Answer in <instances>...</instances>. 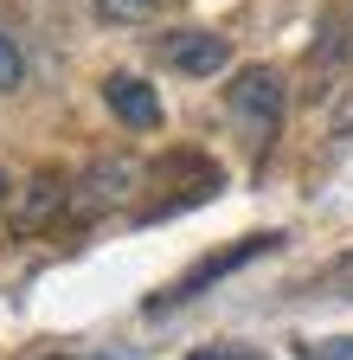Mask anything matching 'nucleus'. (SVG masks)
<instances>
[{
  "label": "nucleus",
  "mask_w": 353,
  "mask_h": 360,
  "mask_svg": "<svg viewBox=\"0 0 353 360\" xmlns=\"http://www.w3.org/2000/svg\"><path fill=\"white\" fill-rule=\"evenodd\" d=\"M91 7H97L103 20H116V26H128V20H148L161 0H91Z\"/></svg>",
  "instance_id": "8"
},
{
  "label": "nucleus",
  "mask_w": 353,
  "mask_h": 360,
  "mask_svg": "<svg viewBox=\"0 0 353 360\" xmlns=\"http://www.w3.org/2000/svg\"><path fill=\"white\" fill-rule=\"evenodd\" d=\"M187 360H263V354H232V347H206V354H187Z\"/></svg>",
  "instance_id": "9"
},
{
  "label": "nucleus",
  "mask_w": 353,
  "mask_h": 360,
  "mask_svg": "<svg viewBox=\"0 0 353 360\" xmlns=\"http://www.w3.org/2000/svg\"><path fill=\"white\" fill-rule=\"evenodd\" d=\"M65 212H71V180L65 174H32L26 187H20V200H13V232L20 238H39Z\"/></svg>",
  "instance_id": "4"
},
{
  "label": "nucleus",
  "mask_w": 353,
  "mask_h": 360,
  "mask_svg": "<svg viewBox=\"0 0 353 360\" xmlns=\"http://www.w3.org/2000/svg\"><path fill=\"white\" fill-rule=\"evenodd\" d=\"M26 84V52H20V39L0 26V97H7V90H20Z\"/></svg>",
  "instance_id": "7"
},
{
  "label": "nucleus",
  "mask_w": 353,
  "mask_h": 360,
  "mask_svg": "<svg viewBox=\"0 0 353 360\" xmlns=\"http://www.w3.org/2000/svg\"><path fill=\"white\" fill-rule=\"evenodd\" d=\"M7 200H13V174L0 167V206H7Z\"/></svg>",
  "instance_id": "10"
},
{
  "label": "nucleus",
  "mask_w": 353,
  "mask_h": 360,
  "mask_svg": "<svg viewBox=\"0 0 353 360\" xmlns=\"http://www.w3.org/2000/svg\"><path fill=\"white\" fill-rule=\"evenodd\" d=\"M135 180H142V167L128 161V155H97L91 167L71 180V219H103V212H116L128 193H135Z\"/></svg>",
  "instance_id": "2"
},
{
  "label": "nucleus",
  "mask_w": 353,
  "mask_h": 360,
  "mask_svg": "<svg viewBox=\"0 0 353 360\" xmlns=\"http://www.w3.org/2000/svg\"><path fill=\"white\" fill-rule=\"evenodd\" d=\"M270 245H277V232H257V238H244V245H232V251H212V257H206L199 270H187V277H180V283H173L167 296H154L148 309L161 315V309H173V302H187V296H199V290H206L212 277H225V270H238V264H251V257H263V251H270Z\"/></svg>",
  "instance_id": "5"
},
{
  "label": "nucleus",
  "mask_w": 353,
  "mask_h": 360,
  "mask_svg": "<svg viewBox=\"0 0 353 360\" xmlns=\"http://www.w3.org/2000/svg\"><path fill=\"white\" fill-rule=\"evenodd\" d=\"M161 65L180 71V77H218L232 65V39L212 32V26H180V32L161 39Z\"/></svg>",
  "instance_id": "3"
},
{
  "label": "nucleus",
  "mask_w": 353,
  "mask_h": 360,
  "mask_svg": "<svg viewBox=\"0 0 353 360\" xmlns=\"http://www.w3.org/2000/svg\"><path fill=\"white\" fill-rule=\"evenodd\" d=\"M103 103L128 129H154L161 122V97H154V84H142V77H103Z\"/></svg>",
  "instance_id": "6"
},
{
  "label": "nucleus",
  "mask_w": 353,
  "mask_h": 360,
  "mask_svg": "<svg viewBox=\"0 0 353 360\" xmlns=\"http://www.w3.org/2000/svg\"><path fill=\"white\" fill-rule=\"evenodd\" d=\"M225 110H232V122H238V135H244L251 148H270L277 135H283V116H289V84H283V71L244 65L232 77V90H225Z\"/></svg>",
  "instance_id": "1"
}]
</instances>
